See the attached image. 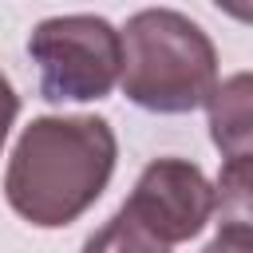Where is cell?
Segmentation results:
<instances>
[{
    "instance_id": "obj_2",
    "label": "cell",
    "mask_w": 253,
    "mask_h": 253,
    "mask_svg": "<svg viewBox=\"0 0 253 253\" xmlns=\"http://www.w3.org/2000/svg\"><path fill=\"white\" fill-rule=\"evenodd\" d=\"M123 95L158 115H186L206 107L217 87V51L210 36L174 8H142L119 32Z\"/></svg>"
},
{
    "instance_id": "obj_9",
    "label": "cell",
    "mask_w": 253,
    "mask_h": 253,
    "mask_svg": "<svg viewBox=\"0 0 253 253\" xmlns=\"http://www.w3.org/2000/svg\"><path fill=\"white\" fill-rule=\"evenodd\" d=\"M16 115H20V95H16L12 83L0 75V150H4V138H8L12 123H16Z\"/></svg>"
},
{
    "instance_id": "obj_4",
    "label": "cell",
    "mask_w": 253,
    "mask_h": 253,
    "mask_svg": "<svg viewBox=\"0 0 253 253\" xmlns=\"http://www.w3.org/2000/svg\"><path fill=\"white\" fill-rule=\"evenodd\" d=\"M123 213H130L154 241L170 249L206 229V221L213 217V186L202 166L186 158H154L138 174L130 198L123 202Z\"/></svg>"
},
{
    "instance_id": "obj_8",
    "label": "cell",
    "mask_w": 253,
    "mask_h": 253,
    "mask_svg": "<svg viewBox=\"0 0 253 253\" xmlns=\"http://www.w3.org/2000/svg\"><path fill=\"white\" fill-rule=\"evenodd\" d=\"M202 253H253V229H217Z\"/></svg>"
},
{
    "instance_id": "obj_3",
    "label": "cell",
    "mask_w": 253,
    "mask_h": 253,
    "mask_svg": "<svg viewBox=\"0 0 253 253\" xmlns=\"http://www.w3.org/2000/svg\"><path fill=\"white\" fill-rule=\"evenodd\" d=\"M40 63V91L51 103H87L111 95L123 67L119 32L103 16H51L28 40Z\"/></svg>"
},
{
    "instance_id": "obj_5",
    "label": "cell",
    "mask_w": 253,
    "mask_h": 253,
    "mask_svg": "<svg viewBox=\"0 0 253 253\" xmlns=\"http://www.w3.org/2000/svg\"><path fill=\"white\" fill-rule=\"evenodd\" d=\"M210 111V130L217 150L225 154V162L249 158V134H253V115H249V75H233L225 83H217L206 99Z\"/></svg>"
},
{
    "instance_id": "obj_1",
    "label": "cell",
    "mask_w": 253,
    "mask_h": 253,
    "mask_svg": "<svg viewBox=\"0 0 253 253\" xmlns=\"http://www.w3.org/2000/svg\"><path fill=\"white\" fill-rule=\"evenodd\" d=\"M115 158V130L99 115L32 119L8 158L4 198L24 221L40 229L71 225L107 190Z\"/></svg>"
},
{
    "instance_id": "obj_7",
    "label": "cell",
    "mask_w": 253,
    "mask_h": 253,
    "mask_svg": "<svg viewBox=\"0 0 253 253\" xmlns=\"http://www.w3.org/2000/svg\"><path fill=\"white\" fill-rule=\"evenodd\" d=\"M221 206V229H249V158L225 162L213 186V210Z\"/></svg>"
},
{
    "instance_id": "obj_6",
    "label": "cell",
    "mask_w": 253,
    "mask_h": 253,
    "mask_svg": "<svg viewBox=\"0 0 253 253\" xmlns=\"http://www.w3.org/2000/svg\"><path fill=\"white\" fill-rule=\"evenodd\" d=\"M83 253H170L162 241H154L130 213H115L103 229H95L83 245Z\"/></svg>"
}]
</instances>
